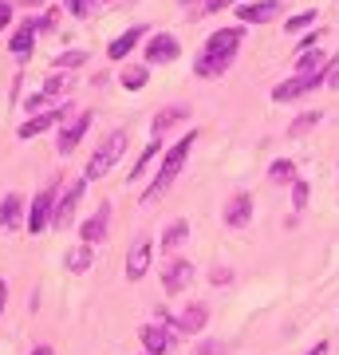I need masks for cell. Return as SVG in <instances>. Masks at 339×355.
<instances>
[{
	"instance_id": "7bdbcfd3",
	"label": "cell",
	"mask_w": 339,
	"mask_h": 355,
	"mask_svg": "<svg viewBox=\"0 0 339 355\" xmlns=\"http://www.w3.org/2000/svg\"><path fill=\"white\" fill-rule=\"evenodd\" d=\"M142 355H150V352H142Z\"/></svg>"
},
{
	"instance_id": "ab89813d",
	"label": "cell",
	"mask_w": 339,
	"mask_h": 355,
	"mask_svg": "<svg viewBox=\"0 0 339 355\" xmlns=\"http://www.w3.org/2000/svg\"><path fill=\"white\" fill-rule=\"evenodd\" d=\"M327 352H331L327 343H315V347H312V352H308V355H327Z\"/></svg>"
},
{
	"instance_id": "5b68a950",
	"label": "cell",
	"mask_w": 339,
	"mask_h": 355,
	"mask_svg": "<svg viewBox=\"0 0 339 355\" xmlns=\"http://www.w3.org/2000/svg\"><path fill=\"white\" fill-rule=\"evenodd\" d=\"M83 193H87V178L71 182V186H67V193L60 198V205H55V221H51V225H55V229H71L76 209H79V202H83Z\"/></svg>"
},
{
	"instance_id": "6da1fadb",
	"label": "cell",
	"mask_w": 339,
	"mask_h": 355,
	"mask_svg": "<svg viewBox=\"0 0 339 355\" xmlns=\"http://www.w3.org/2000/svg\"><path fill=\"white\" fill-rule=\"evenodd\" d=\"M241 40H245V32H241V28H217L214 36L205 40V48L198 51V60H193V71H198L201 79L225 76L229 67H233V60H237Z\"/></svg>"
},
{
	"instance_id": "ffe728a7",
	"label": "cell",
	"mask_w": 339,
	"mask_h": 355,
	"mask_svg": "<svg viewBox=\"0 0 339 355\" xmlns=\"http://www.w3.org/2000/svg\"><path fill=\"white\" fill-rule=\"evenodd\" d=\"M142 36H146V28H126L123 36L114 40L111 48H107V55H111V60H126V55L134 51V44H139Z\"/></svg>"
},
{
	"instance_id": "8fae6325",
	"label": "cell",
	"mask_w": 339,
	"mask_h": 355,
	"mask_svg": "<svg viewBox=\"0 0 339 355\" xmlns=\"http://www.w3.org/2000/svg\"><path fill=\"white\" fill-rule=\"evenodd\" d=\"M87 127H91V111H83L79 119H71V123L60 130V142H55V146H60V154H71V150H76L79 142H83V135H87Z\"/></svg>"
},
{
	"instance_id": "4316f807",
	"label": "cell",
	"mask_w": 339,
	"mask_h": 355,
	"mask_svg": "<svg viewBox=\"0 0 339 355\" xmlns=\"http://www.w3.org/2000/svg\"><path fill=\"white\" fill-rule=\"evenodd\" d=\"M87 64V48H71V51H63V55H55V71H67V67H83Z\"/></svg>"
},
{
	"instance_id": "52a82bcc",
	"label": "cell",
	"mask_w": 339,
	"mask_h": 355,
	"mask_svg": "<svg viewBox=\"0 0 339 355\" xmlns=\"http://www.w3.org/2000/svg\"><path fill=\"white\" fill-rule=\"evenodd\" d=\"M233 12L241 24H268L280 16V0H252V4H237Z\"/></svg>"
},
{
	"instance_id": "5bb4252c",
	"label": "cell",
	"mask_w": 339,
	"mask_h": 355,
	"mask_svg": "<svg viewBox=\"0 0 339 355\" xmlns=\"http://www.w3.org/2000/svg\"><path fill=\"white\" fill-rule=\"evenodd\" d=\"M177 40L174 36H150L146 44V64H174L177 60Z\"/></svg>"
},
{
	"instance_id": "60d3db41",
	"label": "cell",
	"mask_w": 339,
	"mask_h": 355,
	"mask_svg": "<svg viewBox=\"0 0 339 355\" xmlns=\"http://www.w3.org/2000/svg\"><path fill=\"white\" fill-rule=\"evenodd\" d=\"M32 355H55V352H51L48 343H40V347H36V352H32Z\"/></svg>"
},
{
	"instance_id": "836d02e7",
	"label": "cell",
	"mask_w": 339,
	"mask_h": 355,
	"mask_svg": "<svg viewBox=\"0 0 339 355\" xmlns=\"http://www.w3.org/2000/svg\"><path fill=\"white\" fill-rule=\"evenodd\" d=\"M8 20H12V0H0V32L8 28Z\"/></svg>"
},
{
	"instance_id": "7402d4cb",
	"label": "cell",
	"mask_w": 339,
	"mask_h": 355,
	"mask_svg": "<svg viewBox=\"0 0 339 355\" xmlns=\"http://www.w3.org/2000/svg\"><path fill=\"white\" fill-rule=\"evenodd\" d=\"M327 67V55L320 48H312V51H304V55H296V76H320Z\"/></svg>"
},
{
	"instance_id": "30bf717a",
	"label": "cell",
	"mask_w": 339,
	"mask_h": 355,
	"mask_svg": "<svg viewBox=\"0 0 339 355\" xmlns=\"http://www.w3.org/2000/svg\"><path fill=\"white\" fill-rule=\"evenodd\" d=\"M63 114H67V107H51V111H44V114H32L24 127L16 130V139H24V142H28V139H36V135H44V130L55 127Z\"/></svg>"
},
{
	"instance_id": "f1b7e54d",
	"label": "cell",
	"mask_w": 339,
	"mask_h": 355,
	"mask_svg": "<svg viewBox=\"0 0 339 355\" xmlns=\"http://www.w3.org/2000/svg\"><path fill=\"white\" fill-rule=\"evenodd\" d=\"M315 24V12L312 8H304L300 16H288V20H284V28H288V32H300V28H312Z\"/></svg>"
},
{
	"instance_id": "7c38bea8",
	"label": "cell",
	"mask_w": 339,
	"mask_h": 355,
	"mask_svg": "<svg viewBox=\"0 0 339 355\" xmlns=\"http://www.w3.org/2000/svg\"><path fill=\"white\" fill-rule=\"evenodd\" d=\"M146 268H150V241L142 237V241H134L130 253H126V280H142Z\"/></svg>"
},
{
	"instance_id": "603a6c76",
	"label": "cell",
	"mask_w": 339,
	"mask_h": 355,
	"mask_svg": "<svg viewBox=\"0 0 339 355\" xmlns=\"http://www.w3.org/2000/svg\"><path fill=\"white\" fill-rule=\"evenodd\" d=\"M186 237H189V221H182V217H177L174 225H166V233H162V249L170 257H174V249H182V245H186Z\"/></svg>"
},
{
	"instance_id": "4dcf8cb0",
	"label": "cell",
	"mask_w": 339,
	"mask_h": 355,
	"mask_svg": "<svg viewBox=\"0 0 339 355\" xmlns=\"http://www.w3.org/2000/svg\"><path fill=\"white\" fill-rule=\"evenodd\" d=\"M154 154H158V142H150V146H146V150H142L139 166H134V170H130V182H139V178H142V170H146V162H150Z\"/></svg>"
},
{
	"instance_id": "3957f363",
	"label": "cell",
	"mask_w": 339,
	"mask_h": 355,
	"mask_svg": "<svg viewBox=\"0 0 339 355\" xmlns=\"http://www.w3.org/2000/svg\"><path fill=\"white\" fill-rule=\"evenodd\" d=\"M123 150H126V135H123V130H114L111 139H107L99 150L87 158V170H83V178H87V182H95V178H107V174H111V166L123 158Z\"/></svg>"
},
{
	"instance_id": "44dd1931",
	"label": "cell",
	"mask_w": 339,
	"mask_h": 355,
	"mask_svg": "<svg viewBox=\"0 0 339 355\" xmlns=\"http://www.w3.org/2000/svg\"><path fill=\"white\" fill-rule=\"evenodd\" d=\"M268 182H272V186H296V182H300L296 162H292V158H277V162L268 166Z\"/></svg>"
},
{
	"instance_id": "f35d334b",
	"label": "cell",
	"mask_w": 339,
	"mask_h": 355,
	"mask_svg": "<svg viewBox=\"0 0 339 355\" xmlns=\"http://www.w3.org/2000/svg\"><path fill=\"white\" fill-rule=\"evenodd\" d=\"M4 300H8V284L0 280V312H4Z\"/></svg>"
},
{
	"instance_id": "ee69618b",
	"label": "cell",
	"mask_w": 339,
	"mask_h": 355,
	"mask_svg": "<svg viewBox=\"0 0 339 355\" xmlns=\"http://www.w3.org/2000/svg\"><path fill=\"white\" fill-rule=\"evenodd\" d=\"M189 4H193V0H189Z\"/></svg>"
},
{
	"instance_id": "cb8c5ba5",
	"label": "cell",
	"mask_w": 339,
	"mask_h": 355,
	"mask_svg": "<svg viewBox=\"0 0 339 355\" xmlns=\"http://www.w3.org/2000/svg\"><path fill=\"white\" fill-rule=\"evenodd\" d=\"M320 123H324V111H304V114H296V119H292L288 135H292V139H300V135H308V130H315Z\"/></svg>"
},
{
	"instance_id": "ba28073f",
	"label": "cell",
	"mask_w": 339,
	"mask_h": 355,
	"mask_svg": "<svg viewBox=\"0 0 339 355\" xmlns=\"http://www.w3.org/2000/svg\"><path fill=\"white\" fill-rule=\"evenodd\" d=\"M189 280H193V265L189 261H182V257H170L162 268V288L166 292H186Z\"/></svg>"
},
{
	"instance_id": "8992f818",
	"label": "cell",
	"mask_w": 339,
	"mask_h": 355,
	"mask_svg": "<svg viewBox=\"0 0 339 355\" xmlns=\"http://www.w3.org/2000/svg\"><path fill=\"white\" fill-rule=\"evenodd\" d=\"M324 79H327L324 71H320V76H292V79H284V83L272 87V99H277V103H292V99H300V95H308L312 87H320Z\"/></svg>"
},
{
	"instance_id": "d6a6232c",
	"label": "cell",
	"mask_w": 339,
	"mask_h": 355,
	"mask_svg": "<svg viewBox=\"0 0 339 355\" xmlns=\"http://www.w3.org/2000/svg\"><path fill=\"white\" fill-rule=\"evenodd\" d=\"M24 107H28L32 114H44V107H48V95L40 91V95H32V99H24Z\"/></svg>"
},
{
	"instance_id": "74e56055",
	"label": "cell",
	"mask_w": 339,
	"mask_h": 355,
	"mask_svg": "<svg viewBox=\"0 0 339 355\" xmlns=\"http://www.w3.org/2000/svg\"><path fill=\"white\" fill-rule=\"evenodd\" d=\"M315 40H324V36H320V32H308V36L300 40V48H304V51H312V48H315Z\"/></svg>"
},
{
	"instance_id": "2e32d148",
	"label": "cell",
	"mask_w": 339,
	"mask_h": 355,
	"mask_svg": "<svg viewBox=\"0 0 339 355\" xmlns=\"http://www.w3.org/2000/svg\"><path fill=\"white\" fill-rule=\"evenodd\" d=\"M170 343H174L170 328H162V324H146V328H142V347H146L150 355H166Z\"/></svg>"
},
{
	"instance_id": "d590c367",
	"label": "cell",
	"mask_w": 339,
	"mask_h": 355,
	"mask_svg": "<svg viewBox=\"0 0 339 355\" xmlns=\"http://www.w3.org/2000/svg\"><path fill=\"white\" fill-rule=\"evenodd\" d=\"M229 4H237V0H205V12H221Z\"/></svg>"
},
{
	"instance_id": "e575fe53",
	"label": "cell",
	"mask_w": 339,
	"mask_h": 355,
	"mask_svg": "<svg viewBox=\"0 0 339 355\" xmlns=\"http://www.w3.org/2000/svg\"><path fill=\"white\" fill-rule=\"evenodd\" d=\"M229 277H233V272H229L225 265H217L214 272H209V280H214V284H229Z\"/></svg>"
},
{
	"instance_id": "9a60e30c",
	"label": "cell",
	"mask_w": 339,
	"mask_h": 355,
	"mask_svg": "<svg viewBox=\"0 0 339 355\" xmlns=\"http://www.w3.org/2000/svg\"><path fill=\"white\" fill-rule=\"evenodd\" d=\"M36 32H40V20H20V28H16V36L8 40V51L24 60L28 51H32V44H36Z\"/></svg>"
},
{
	"instance_id": "277c9868",
	"label": "cell",
	"mask_w": 339,
	"mask_h": 355,
	"mask_svg": "<svg viewBox=\"0 0 339 355\" xmlns=\"http://www.w3.org/2000/svg\"><path fill=\"white\" fill-rule=\"evenodd\" d=\"M55 198H60V182H48V190L32 198V214H28V233H44L48 221H55Z\"/></svg>"
},
{
	"instance_id": "d6986e66",
	"label": "cell",
	"mask_w": 339,
	"mask_h": 355,
	"mask_svg": "<svg viewBox=\"0 0 339 355\" xmlns=\"http://www.w3.org/2000/svg\"><path fill=\"white\" fill-rule=\"evenodd\" d=\"M20 217H24V202H20L16 193H4V198H0V229H16Z\"/></svg>"
},
{
	"instance_id": "83f0119b",
	"label": "cell",
	"mask_w": 339,
	"mask_h": 355,
	"mask_svg": "<svg viewBox=\"0 0 339 355\" xmlns=\"http://www.w3.org/2000/svg\"><path fill=\"white\" fill-rule=\"evenodd\" d=\"M150 83V71L146 67H126L123 71V87L126 91H139V87H146Z\"/></svg>"
},
{
	"instance_id": "e0dca14e",
	"label": "cell",
	"mask_w": 339,
	"mask_h": 355,
	"mask_svg": "<svg viewBox=\"0 0 339 355\" xmlns=\"http://www.w3.org/2000/svg\"><path fill=\"white\" fill-rule=\"evenodd\" d=\"M186 119H189V107H186V103H174V107H162V111L154 114L150 130H154V135H166L170 127H177V123H186Z\"/></svg>"
},
{
	"instance_id": "1f68e13d",
	"label": "cell",
	"mask_w": 339,
	"mask_h": 355,
	"mask_svg": "<svg viewBox=\"0 0 339 355\" xmlns=\"http://www.w3.org/2000/svg\"><path fill=\"white\" fill-rule=\"evenodd\" d=\"M95 4H99V0H67V12L71 16H91L95 12Z\"/></svg>"
},
{
	"instance_id": "d4e9b609",
	"label": "cell",
	"mask_w": 339,
	"mask_h": 355,
	"mask_svg": "<svg viewBox=\"0 0 339 355\" xmlns=\"http://www.w3.org/2000/svg\"><path fill=\"white\" fill-rule=\"evenodd\" d=\"M71 87H76V76H71V71H60V76H51L48 83H44V95L55 99V95H67Z\"/></svg>"
},
{
	"instance_id": "7a4b0ae2",
	"label": "cell",
	"mask_w": 339,
	"mask_h": 355,
	"mask_svg": "<svg viewBox=\"0 0 339 355\" xmlns=\"http://www.w3.org/2000/svg\"><path fill=\"white\" fill-rule=\"evenodd\" d=\"M193 139H198V130H189V135H182V139H177V146L162 158V170H158V178L146 186L142 202H158V198H162V190H170V186H174V178L182 174V166H186L189 150H193Z\"/></svg>"
},
{
	"instance_id": "4fadbf2b",
	"label": "cell",
	"mask_w": 339,
	"mask_h": 355,
	"mask_svg": "<svg viewBox=\"0 0 339 355\" xmlns=\"http://www.w3.org/2000/svg\"><path fill=\"white\" fill-rule=\"evenodd\" d=\"M249 217H252V198L249 193H233V198L225 202V225L229 229H245Z\"/></svg>"
},
{
	"instance_id": "9c48e42d",
	"label": "cell",
	"mask_w": 339,
	"mask_h": 355,
	"mask_svg": "<svg viewBox=\"0 0 339 355\" xmlns=\"http://www.w3.org/2000/svg\"><path fill=\"white\" fill-rule=\"evenodd\" d=\"M107 229H111V202H103L99 209L79 225V237H83V245H99L103 237H107Z\"/></svg>"
},
{
	"instance_id": "ac0fdd59",
	"label": "cell",
	"mask_w": 339,
	"mask_h": 355,
	"mask_svg": "<svg viewBox=\"0 0 339 355\" xmlns=\"http://www.w3.org/2000/svg\"><path fill=\"white\" fill-rule=\"evenodd\" d=\"M205 324H209V308L205 304H189L186 312L177 316V331H186V336H198Z\"/></svg>"
},
{
	"instance_id": "b9f144b4",
	"label": "cell",
	"mask_w": 339,
	"mask_h": 355,
	"mask_svg": "<svg viewBox=\"0 0 339 355\" xmlns=\"http://www.w3.org/2000/svg\"><path fill=\"white\" fill-rule=\"evenodd\" d=\"M327 83H331V87H339V71H331V76H327Z\"/></svg>"
},
{
	"instance_id": "8d00e7d4",
	"label": "cell",
	"mask_w": 339,
	"mask_h": 355,
	"mask_svg": "<svg viewBox=\"0 0 339 355\" xmlns=\"http://www.w3.org/2000/svg\"><path fill=\"white\" fill-rule=\"evenodd\" d=\"M198 355H225V347H221V343H201Z\"/></svg>"
},
{
	"instance_id": "484cf974",
	"label": "cell",
	"mask_w": 339,
	"mask_h": 355,
	"mask_svg": "<svg viewBox=\"0 0 339 355\" xmlns=\"http://www.w3.org/2000/svg\"><path fill=\"white\" fill-rule=\"evenodd\" d=\"M91 261H95V257H91V245L67 249V268H71V272H87V268H91Z\"/></svg>"
},
{
	"instance_id": "f546056e",
	"label": "cell",
	"mask_w": 339,
	"mask_h": 355,
	"mask_svg": "<svg viewBox=\"0 0 339 355\" xmlns=\"http://www.w3.org/2000/svg\"><path fill=\"white\" fill-rule=\"evenodd\" d=\"M292 209H308V182H296V186H292Z\"/></svg>"
}]
</instances>
